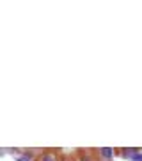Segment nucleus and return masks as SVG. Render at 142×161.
Segmentation results:
<instances>
[{"label":"nucleus","mask_w":142,"mask_h":161,"mask_svg":"<svg viewBox=\"0 0 142 161\" xmlns=\"http://www.w3.org/2000/svg\"><path fill=\"white\" fill-rule=\"evenodd\" d=\"M20 161H30L29 158H20Z\"/></svg>","instance_id":"nucleus-4"},{"label":"nucleus","mask_w":142,"mask_h":161,"mask_svg":"<svg viewBox=\"0 0 142 161\" xmlns=\"http://www.w3.org/2000/svg\"><path fill=\"white\" fill-rule=\"evenodd\" d=\"M131 159H135V161H142V154H131Z\"/></svg>","instance_id":"nucleus-2"},{"label":"nucleus","mask_w":142,"mask_h":161,"mask_svg":"<svg viewBox=\"0 0 142 161\" xmlns=\"http://www.w3.org/2000/svg\"><path fill=\"white\" fill-rule=\"evenodd\" d=\"M99 152H101V154L105 156V158H110V156H112V149L105 147V149H101V150H99Z\"/></svg>","instance_id":"nucleus-1"},{"label":"nucleus","mask_w":142,"mask_h":161,"mask_svg":"<svg viewBox=\"0 0 142 161\" xmlns=\"http://www.w3.org/2000/svg\"><path fill=\"white\" fill-rule=\"evenodd\" d=\"M43 161H55V158H53V156H44Z\"/></svg>","instance_id":"nucleus-3"}]
</instances>
